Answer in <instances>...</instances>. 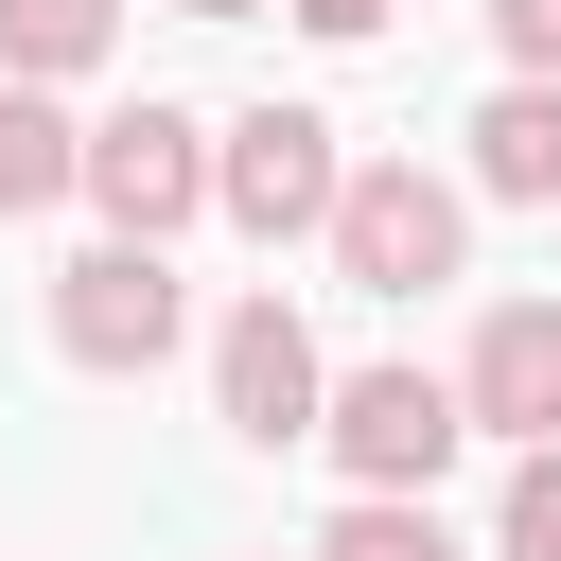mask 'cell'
Returning a JSON list of instances; mask_svg holds the SVG:
<instances>
[{"label": "cell", "instance_id": "6da1fadb", "mask_svg": "<svg viewBox=\"0 0 561 561\" xmlns=\"http://www.w3.org/2000/svg\"><path fill=\"white\" fill-rule=\"evenodd\" d=\"M333 193H351V123L333 105H280L263 88V105L210 123V228H245L263 263L280 245H333Z\"/></svg>", "mask_w": 561, "mask_h": 561}, {"label": "cell", "instance_id": "7a4b0ae2", "mask_svg": "<svg viewBox=\"0 0 561 561\" xmlns=\"http://www.w3.org/2000/svg\"><path fill=\"white\" fill-rule=\"evenodd\" d=\"M473 263V193L438 175V158H351V193H333V280L351 298H438Z\"/></svg>", "mask_w": 561, "mask_h": 561}, {"label": "cell", "instance_id": "3957f363", "mask_svg": "<svg viewBox=\"0 0 561 561\" xmlns=\"http://www.w3.org/2000/svg\"><path fill=\"white\" fill-rule=\"evenodd\" d=\"M175 333H193L175 245H70V263H53V351H70L88 386H158Z\"/></svg>", "mask_w": 561, "mask_h": 561}, {"label": "cell", "instance_id": "277c9868", "mask_svg": "<svg viewBox=\"0 0 561 561\" xmlns=\"http://www.w3.org/2000/svg\"><path fill=\"white\" fill-rule=\"evenodd\" d=\"M456 368H421V351H368V368H333V421H316V456L351 473V491H421L438 508V473H456Z\"/></svg>", "mask_w": 561, "mask_h": 561}, {"label": "cell", "instance_id": "5b68a950", "mask_svg": "<svg viewBox=\"0 0 561 561\" xmlns=\"http://www.w3.org/2000/svg\"><path fill=\"white\" fill-rule=\"evenodd\" d=\"M210 421H228L245 456H280V438L333 421V351H316V316H298L280 280H245V298L210 316Z\"/></svg>", "mask_w": 561, "mask_h": 561}, {"label": "cell", "instance_id": "8992f818", "mask_svg": "<svg viewBox=\"0 0 561 561\" xmlns=\"http://www.w3.org/2000/svg\"><path fill=\"white\" fill-rule=\"evenodd\" d=\"M88 210H105V245H175V228H210V123L193 105H105L88 123Z\"/></svg>", "mask_w": 561, "mask_h": 561}, {"label": "cell", "instance_id": "52a82bcc", "mask_svg": "<svg viewBox=\"0 0 561 561\" xmlns=\"http://www.w3.org/2000/svg\"><path fill=\"white\" fill-rule=\"evenodd\" d=\"M456 421L508 456H561V298H491L456 351Z\"/></svg>", "mask_w": 561, "mask_h": 561}, {"label": "cell", "instance_id": "ba28073f", "mask_svg": "<svg viewBox=\"0 0 561 561\" xmlns=\"http://www.w3.org/2000/svg\"><path fill=\"white\" fill-rule=\"evenodd\" d=\"M456 193H491V210H561V88H491L473 123H456Z\"/></svg>", "mask_w": 561, "mask_h": 561}, {"label": "cell", "instance_id": "9c48e42d", "mask_svg": "<svg viewBox=\"0 0 561 561\" xmlns=\"http://www.w3.org/2000/svg\"><path fill=\"white\" fill-rule=\"evenodd\" d=\"M70 193H88L70 88H0V228H18V210H70Z\"/></svg>", "mask_w": 561, "mask_h": 561}, {"label": "cell", "instance_id": "30bf717a", "mask_svg": "<svg viewBox=\"0 0 561 561\" xmlns=\"http://www.w3.org/2000/svg\"><path fill=\"white\" fill-rule=\"evenodd\" d=\"M123 53V0H0V88H88Z\"/></svg>", "mask_w": 561, "mask_h": 561}, {"label": "cell", "instance_id": "8fae6325", "mask_svg": "<svg viewBox=\"0 0 561 561\" xmlns=\"http://www.w3.org/2000/svg\"><path fill=\"white\" fill-rule=\"evenodd\" d=\"M316 561H456V526H438L421 491H351V508L316 526Z\"/></svg>", "mask_w": 561, "mask_h": 561}, {"label": "cell", "instance_id": "7c38bea8", "mask_svg": "<svg viewBox=\"0 0 561 561\" xmlns=\"http://www.w3.org/2000/svg\"><path fill=\"white\" fill-rule=\"evenodd\" d=\"M491 561H561V456H508V491H491Z\"/></svg>", "mask_w": 561, "mask_h": 561}, {"label": "cell", "instance_id": "4fadbf2b", "mask_svg": "<svg viewBox=\"0 0 561 561\" xmlns=\"http://www.w3.org/2000/svg\"><path fill=\"white\" fill-rule=\"evenodd\" d=\"M491 53H508L526 88H561V0H491Z\"/></svg>", "mask_w": 561, "mask_h": 561}, {"label": "cell", "instance_id": "5bb4252c", "mask_svg": "<svg viewBox=\"0 0 561 561\" xmlns=\"http://www.w3.org/2000/svg\"><path fill=\"white\" fill-rule=\"evenodd\" d=\"M280 18H298V35H316V53H368V35H386V18H403V0H280Z\"/></svg>", "mask_w": 561, "mask_h": 561}, {"label": "cell", "instance_id": "9a60e30c", "mask_svg": "<svg viewBox=\"0 0 561 561\" xmlns=\"http://www.w3.org/2000/svg\"><path fill=\"white\" fill-rule=\"evenodd\" d=\"M175 18H280V0H175Z\"/></svg>", "mask_w": 561, "mask_h": 561}, {"label": "cell", "instance_id": "2e32d148", "mask_svg": "<svg viewBox=\"0 0 561 561\" xmlns=\"http://www.w3.org/2000/svg\"><path fill=\"white\" fill-rule=\"evenodd\" d=\"M245 561H280V543H245Z\"/></svg>", "mask_w": 561, "mask_h": 561}]
</instances>
